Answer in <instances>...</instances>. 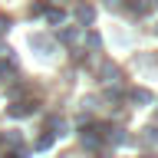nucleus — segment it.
<instances>
[{
    "label": "nucleus",
    "mask_w": 158,
    "mask_h": 158,
    "mask_svg": "<svg viewBox=\"0 0 158 158\" xmlns=\"http://www.w3.org/2000/svg\"><path fill=\"white\" fill-rule=\"evenodd\" d=\"M30 43H33V46H36V49H49V46H53V43H49L46 36H33V40H30Z\"/></svg>",
    "instance_id": "nucleus-10"
},
{
    "label": "nucleus",
    "mask_w": 158,
    "mask_h": 158,
    "mask_svg": "<svg viewBox=\"0 0 158 158\" xmlns=\"http://www.w3.org/2000/svg\"><path fill=\"white\" fill-rule=\"evenodd\" d=\"M118 99H122V89H112V86H109L106 89V102H118Z\"/></svg>",
    "instance_id": "nucleus-8"
},
{
    "label": "nucleus",
    "mask_w": 158,
    "mask_h": 158,
    "mask_svg": "<svg viewBox=\"0 0 158 158\" xmlns=\"http://www.w3.org/2000/svg\"><path fill=\"white\" fill-rule=\"evenodd\" d=\"M86 43H89L92 49H99V43H102V40H99V33H89V36H86Z\"/></svg>",
    "instance_id": "nucleus-12"
},
{
    "label": "nucleus",
    "mask_w": 158,
    "mask_h": 158,
    "mask_svg": "<svg viewBox=\"0 0 158 158\" xmlns=\"http://www.w3.org/2000/svg\"><path fill=\"white\" fill-rule=\"evenodd\" d=\"M36 102H33V99H23V102H13V106L7 109V115H13V118H23V115H33V112H36Z\"/></svg>",
    "instance_id": "nucleus-2"
},
{
    "label": "nucleus",
    "mask_w": 158,
    "mask_h": 158,
    "mask_svg": "<svg viewBox=\"0 0 158 158\" xmlns=\"http://www.w3.org/2000/svg\"><path fill=\"white\" fill-rule=\"evenodd\" d=\"M53 138H56L53 132H46V135H40V138H36V148H40V152H43V148H49V145H53Z\"/></svg>",
    "instance_id": "nucleus-7"
},
{
    "label": "nucleus",
    "mask_w": 158,
    "mask_h": 158,
    "mask_svg": "<svg viewBox=\"0 0 158 158\" xmlns=\"http://www.w3.org/2000/svg\"><path fill=\"white\" fill-rule=\"evenodd\" d=\"M145 158H155V155H145Z\"/></svg>",
    "instance_id": "nucleus-15"
},
{
    "label": "nucleus",
    "mask_w": 158,
    "mask_h": 158,
    "mask_svg": "<svg viewBox=\"0 0 158 158\" xmlns=\"http://www.w3.org/2000/svg\"><path fill=\"white\" fill-rule=\"evenodd\" d=\"M63 20V10H49V23H59Z\"/></svg>",
    "instance_id": "nucleus-13"
},
{
    "label": "nucleus",
    "mask_w": 158,
    "mask_h": 158,
    "mask_svg": "<svg viewBox=\"0 0 158 158\" xmlns=\"http://www.w3.org/2000/svg\"><path fill=\"white\" fill-rule=\"evenodd\" d=\"M128 99H132V102H142V106H145V102H152V92H148V89H132V92H128Z\"/></svg>",
    "instance_id": "nucleus-3"
},
{
    "label": "nucleus",
    "mask_w": 158,
    "mask_h": 158,
    "mask_svg": "<svg viewBox=\"0 0 158 158\" xmlns=\"http://www.w3.org/2000/svg\"><path fill=\"white\" fill-rule=\"evenodd\" d=\"M142 142H145V145H158V125H148L145 135H142Z\"/></svg>",
    "instance_id": "nucleus-4"
},
{
    "label": "nucleus",
    "mask_w": 158,
    "mask_h": 158,
    "mask_svg": "<svg viewBox=\"0 0 158 158\" xmlns=\"http://www.w3.org/2000/svg\"><path fill=\"white\" fill-rule=\"evenodd\" d=\"M76 17L82 20V23H92V17H96V13H92V7H89V3H82V7L76 10Z\"/></svg>",
    "instance_id": "nucleus-5"
},
{
    "label": "nucleus",
    "mask_w": 158,
    "mask_h": 158,
    "mask_svg": "<svg viewBox=\"0 0 158 158\" xmlns=\"http://www.w3.org/2000/svg\"><path fill=\"white\" fill-rule=\"evenodd\" d=\"M102 128H106V125H82V132H79L82 145H86V148H99V142H102Z\"/></svg>",
    "instance_id": "nucleus-1"
},
{
    "label": "nucleus",
    "mask_w": 158,
    "mask_h": 158,
    "mask_svg": "<svg viewBox=\"0 0 158 158\" xmlns=\"http://www.w3.org/2000/svg\"><path fill=\"white\" fill-rule=\"evenodd\" d=\"M3 145L17 148V145H20V135H17V132H7V135H3Z\"/></svg>",
    "instance_id": "nucleus-9"
},
{
    "label": "nucleus",
    "mask_w": 158,
    "mask_h": 158,
    "mask_svg": "<svg viewBox=\"0 0 158 158\" xmlns=\"http://www.w3.org/2000/svg\"><path fill=\"white\" fill-rule=\"evenodd\" d=\"M59 40H63V43H73V40H76V30H63Z\"/></svg>",
    "instance_id": "nucleus-11"
},
{
    "label": "nucleus",
    "mask_w": 158,
    "mask_h": 158,
    "mask_svg": "<svg viewBox=\"0 0 158 158\" xmlns=\"http://www.w3.org/2000/svg\"><path fill=\"white\" fill-rule=\"evenodd\" d=\"M49 132L53 135H66V122L63 118H49Z\"/></svg>",
    "instance_id": "nucleus-6"
},
{
    "label": "nucleus",
    "mask_w": 158,
    "mask_h": 158,
    "mask_svg": "<svg viewBox=\"0 0 158 158\" xmlns=\"http://www.w3.org/2000/svg\"><path fill=\"white\" fill-rule=\"evenodd\" d=\"M7 73H10V63H7V59H0V76H7Z\"/></svg>",
    "instance_id": "nucleus-14"
}]
</instances>
